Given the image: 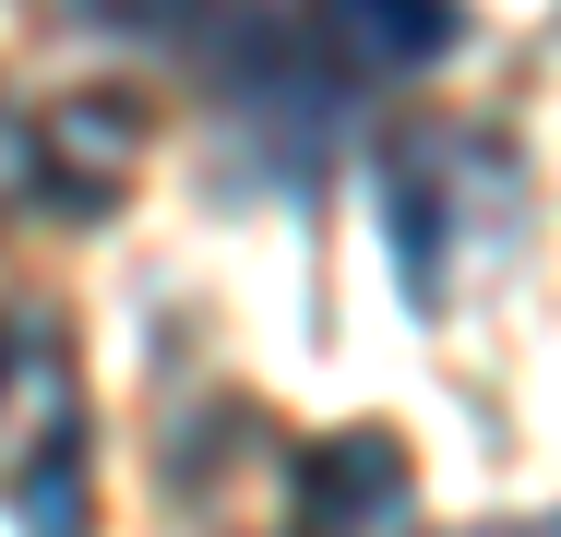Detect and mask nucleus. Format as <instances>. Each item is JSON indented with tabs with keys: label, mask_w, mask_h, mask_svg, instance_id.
<instances>
[{
	"label": "nucleus",
	"mask_w": 561,
	"mask_h": 537,
	"mask_svg": "<svg viewBox=\"0 0 561 537\" xmlns=\"http://www.w3.org/2000/svg\"><path fill=\"white\" fill-rule=\"evenodd\" d=\"M323 24L358 72H431L466 36V0H323Z\"/></svg>",
	"instance_id": "20e7f679"
},
{
	"label": "nucleus",
	"mask_w": 561,
	"mask_h": 537,
	"mask_svg": "<svg viewBox=\"0 0 561 537\" xmlns=\"http://www.w3.org/2000/svg\"><path fill=\"white\" fill-rule=\"evenodd\" d=\"M36 144H48V180L72 168V204H108L131 180V156H144V107L131 96H60V119Z\"/></svg>",
	"instance_id": "39448f33"
},
{
	"label": "nucleus",
	"mask_w": 561,
	"mask_h": 537,
	"mask_svg": "<svg viewBox=\"0 0 561 537\" xmlns=\"http://www.w3.org/2000/svg\"><path fill=\"white\" fill-rule=\"evenodd\" d=\"M382 227H394V263H407V299H443L454 287V192H443V132H407L382 156Z\"/></svg>",
	"instance_id": "7ed1b4c3"
},
{
	"label": "nucleus",
	"mask_w": 561,
	"mask_h": 537,
	"mask_svg": "<svg viewBox=\"0 0 561 537\" xmlns=\"http://www.w3.org/2000/svg\"><path fill=\"white\" fill-rule=\"evenodd\" d=\"M119 24H216V12H239V0H108Z\"/></svg>",
	"instance_id": "423d86ee"
},
{
	"label": "nucleus",
	"mask_w": 561,
	"mask_h": 537,
	"mask_svg": "<svg viewBox=\"0 0 561 537\" xmlns=\"http://www.w3.org/2000/svg\"><path fill=\"white\" fill-rule=\"evenodd\" d=\"M287 526L299 537H419V478H407V442L394 430H346L323 454L287 466Z\"/></svg>",
	"instance_id": "f03ea898"
},
{
	"label": "nucleus",
	"mask_w": 561,
	"mask_h": 537,
	"mask_svg": "<svg viewBox=\"0 0 561 537\" xmlns=\"http://www.w3.org/2000/svg\"><path fill=\"white\" fill-rule=\"evenodd\" d=\"M0 490L36 537H84V382L48 322H0Z\"/></svg>",
	"instance_id": "f257e3e1"
}]
</instances>
